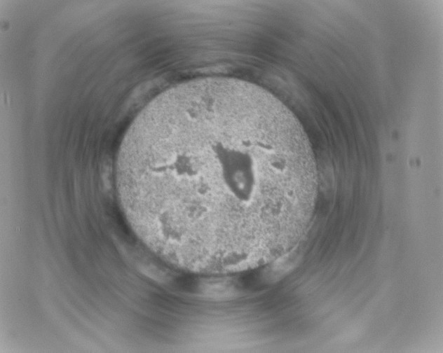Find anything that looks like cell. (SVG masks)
Listing matches in <instances>:
<instances>
[{
  "label": "cell",
  "instance_id": "6da1fadb",
  "mask_svg": "<svg viewBox=\"0 0 443 353\" xmlns=\"http://www.w3.org/2000/svg\"><path fill=\"white\" fill-rule=\"evenodd\" d=\"M117 189L141 239L199 272L253 268L285 254L311 218L314 155L276 97L237 78L180 84L137 116L120 147Z\"/></svg>",
  "mask_w": 443,
  "mask_h": 353
}]
</instances>
